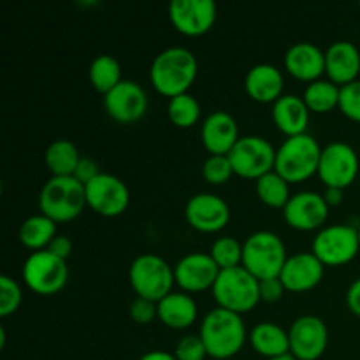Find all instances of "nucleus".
<instances>
[{
  "mask_svg": "<svg viewBox=\"0 0 360 360\" xmlns=\"http://www.w3.org/2000/svg\"><path fill=\"white\" fill-rule=\"evenodd\" d=\"M185 218L197 231L218 232L231 220V207L217 193L200 192L186 200Z\"/></svg>",
  "mask_w": 360,
  "mask_h": 360,
  "instance_id": "a211bd4d",
  "label": "nucleus"
},
{
  "mask_svg": "<svg viewBox=\"0 0 360 360\" xmlns=\"http://www.w3.org/2000/svg\"><path fill=\"white\" fill-rule=\"evenodd\" d=\"M322 146L313 136L299 134L287 137L276 150L274 171L288 183H299L319 172Z\"/></svg>",
  "mask_w": 360,
  "mask_h": 360,
  "instance_id": "20e7f679",
  "label": "nucleus"
},
{
  "mask_svg": "<svg viewBox=\"0 0 360 360\" xmlns=\"http://www.w3.org/2000/svg\"><path fill=\"white\" fill-rule=\"evenodd\" d=\"M359 7H360V2H359Z\"/></svg>",
  "mask_w": 360,
  "mask_h": 360,
  "instance_id": "09e8293b",
  "label": "nucleus"
},
{
  "mask_svg": "<svg viewBox=\"0 0 360 360\" xmlns=\"http://www.w3.org/2000/svg\"><path fill=\"white\" fill-rule=\"evenodd\" d=\"M283 217L285 221L297 231H316L327 221L329 204L326 202L322 193L302 190L292 193L287 206L283 207Z\"/></svg>",
  "mask_w": 360,
  "mask_h": 360,
  "instance_id": "f3484780",
  "label": "nucleus"
},
{
  "mask_svg": "<svg viewBox=\"0 0 360 360\" xmlns=\"http://www.w3.org/2000/svg\"><path fill=\"white\" fill-rule=\"evenodd\" d=\"M340 90L341 86H338L330 79H316L308 83L302 98L309 111L327 112L340 104Z\"/></svg>",
  "mask_w": 360,
  "mask_h": 360,
  "instance_id": "7c9ffc66",
  "label": "nucleus"
},
{
  "mask_svg": "<svg viewBox=\"0 0 360 360\" xmlns=\"http://www.w3.org/2000/svg\"><path fill=\"white\" fill-rule=\"evenodd\" d=\"M104 109L120 123H134L148 111L146 90L132 79H123L104 95Z\"/></svg>",
  "mask_w": 360,
  "mask_h": 360,
  "instance_id": "4468645a",
  "label": "nucleus"
},
{
  "mask_svg": "<svg viewBox=\"0 0 360 360\" xmlns=\"http://www.w3.org/2000/svg\"><path fill=\"white\" fill-rule=\"evenodd\" d=\"M129 280L139 297L158 302L172 292V285L176 283L174 267L169 266L160 255L143 253L130 264Z\"/></svg>",
  "mask_w": 360,
  "mask_h": 360,
  "instance_id": "0eeeda50",
  "label": "nucleus"
},
{
  "mask_svg": "<svg viewBox=\"0 0 360 360\" xmlns=\"http://www.w3.org/2000/svg\"><path fill=\"white\" fill-rule=\"evenodd\" d=\"M79 160V150L69 139H55L46 148L44 162L51 176H72Z\"/></svg>",
  "mask_w": 360,
  "mask_h": 360,
  "instance_id": "cd10ccee",
  "label": "nucleus"
},
{
  "mask_svg": "<svg viewBox=\"0 0 360 360\" xmlns=\"http://www.w3.org/2000/svg\"><path fill=\"white\" fill-rule=\"evenodd\" d=\"M273 122L287 137L306 134L309 123V108L297 95H281L273 104Z\"/></svg>",
  "mask_w": 360,
  "mask_h": 360,
  "instance_id": "b1692460",
  "label": "nucleus"
},
{
  "mask_svg": "<svg viewBox=\"0 0 360 360\" xmlns=\"http://www.w3.org/2000/svg\"><path fill=\"white\" fill-rule=\"evenodd\" d=\"M357 231H359V243H360V227L357 229Z\"/></svg>",
  "mask_w": 360,
  "mask_h": 360,
  "instance_id": "49530a36",
  "label": "nucleus"
},
{
  "mask_svg": "<svg viewBox=\"0 0 360 360\" xmlns=\"http://www.w3.org/2000/svg\"><path fill=\"white\" fill-rule=\"evenodd\" d=\"M250 343L253 350L266 359L281 357L290 354L288 330L274 322H260L250 333Z\"/></svg>",
  "mask_w": 360,
  "mask_h": 360,
  "instance_id": "a878e982",
  "label": "nucleus"
},
{
  "mask_svg": "<svg viewBox=\"0 0 360 360\" xmlns=\"http://www.w3.org/2000/svg\"><path fill=\"white\" fill-rule=\"evenodd\" d=\"M285 67L294 77L311 83L326 72V51L315 42H295L285 53Z\"/></svg>",
  "mask_w": 360,
  "mask_h": 360,
  "instance_id": "412c9836",
  "label": "nucleus"
},
{
  "mask_svg": "<svg viewBox=\"0 0 360 360\" xmlns=\"http://www.w3.org/2000/svg\"><path fill=\"white\" fill-rule=\"evenodd\" d=\"M287 248L278 234L271 231H257L243 243V267L257 280H267L281 274L287 262Z\"/></svg>",
  "mask_w": 360,
  "mask_h": 360,
  "instance_id": "39448f33",
  "label": "nucleus"
},
{
  "mask_svg": "<svg viewBox=\"0 0 360 360\" xmlns=\"http://www.w3.org/2000/svg\"><path fill=\"white\" fill-rule=\"evenodd\" d=\"M338 108L341 109V112L347 118L360 123V79L352 81V83L341 86Z\"/></svg>",
  "mask_w": 360,
  "mask_h": 360,
  "instance_id": "c9c22d12",
  "label": "nucleus"
},
{
  "mask_svg": "<svg viewBox=\"0 0 360 360\" xmlns=\"http://www.w3.org/2000/svg\"><path fill=\"white\" fill-rule=\"evenodd\" d=\"M267 360H297V359H295L292 354H287V355H281V357H274V359H267Z\"/></svg>",
  "mask_w": 360,
  "mask_h": 360,
  "instance_id": "a18cd8bd",
  "label": "nucleus"
},
{
  "mask_svg": "<svg viewBox=\"0 0 360 360\" xmlns=\"http://www.w3.org/2000/svg\"><path fill=\"white\" fill-rule=\"evenodd\" d=\"M197 56L183 46H171L158 53L150 67L151 84L158 94L172 98L188 91L197 77Z\"/></svg>",
  "mask_w": 360,
  "mask_h": 360,
  "instance_id": "f257e3e1",
  "label": "nucleus"
},
{
  "mask_svg": "<svg viewBox=\"0 0 360 360\" xmlns=\"http://www.w3.org/2000/svg\"><path fill=\"white\" fill-rule=\"evenodd\" d=\"M347 306L354 315L360 316V278L352 281L347 290Z\"/></svg>",
  "mask_w": 360,
  "mask_h": 360,
  "instance_id": "79ce46f5",
  "label": "nucleus"
},
{
  "mask_svg": "<svg viewBox=\"0 0 360 360\" xmlns=\"http://www.w3.org/2000/svg\"><path fill=\"white\" fill-rule=\"evenodd\" d=\"M234 174L227 155H210L202 164V176L211 185H224Z\"/></svg>",
  "mask_w": 360,
  "mask_h": 360,
  "instance_id": "72a5a7b5",
  "label": "nucleus"
},
{
  "mask_svg": "<svg viewBox=\"0 0 360 360\" xmlns=\"http://www.w3.org/2000/svg\"><path fill=\"white\" fill-rule=\"evenodd\" d=\"M326 202L329 206H336L343 200V188H336V186H326V192L322 193Z\"/></svg>",
  "mask_w": 360,
  "mask_h": 360,
  "instance_id": "37998d69",
  "label": "nucleus"
},
{
  "mask_svg": "<svg viewBox=\"0 0 360 360\" xmlns=\"http://www.w3.org/2000/svg\"><path fill=\"white\" fill-rule=\"evenodd\" d=\"M360 51L350 41H336L326 49V74L338 86L357 81Z\"/></svg>",
  "mask_w": 360,
  "mask_h": 360,
  "instance_id": "4be33fe9",
  "label": "nucleus"
},
{
  "mask_svg": "<svg viewBox=\"0 0 360 360\" xmlns=\"http://www.w3.org/2000/svg\"><path fill=\"white\" fill-rule=\"evenodd\" d=\"M20 241L32 252L46 250L56 236V221L46 214H32L20 225Z\"/></svg>",
  "mask_w": 360,
  "mask_h": 360,
  "instance_id": "bb28decb",
  "label": "nucleus"
},
{
  "mask_svg": "<svg viewBox=\"0 0 360 360\" xmlns=\"http://www.w3.org/2000/svg\"><path fill=\"white\" fill-rule=\"evenodd\" d=\"M199 336L206 345L207 355L217 360H225L239 354L248 334L239 313L218 306L202 319Z\"/></svg>",
  "mask_w": 360,
  "mask_h": 360,
  "instance_id": "f03ea898",
  "label": "nucleus"
},
{
  "mask_svg": "<svg viewBox=\"0 0 360 360\" xmlns=\"http://www.w3.org/2000/svg\"><path fill=\"white\" fill-rule=\"evenodd\" d=\"M239 137L238 122L227 111H213L200 127V139L211 155H229Z\"/></svg>",
  "mask_w": 360,
  "mask_h": 360,
  "instance_id": "aec40b11",
  "label": "nucleus"
},
{
  "mask_svg": "<svg viewBox=\"0 0 360 360\" xmlns=\"http://www.w3.org/2000/svg\"><path fill=\"white\" fill-rule=\"evenodd\" d=\"M210 255L220 269L238 267L243 264V245L232 236H224L211 245Z\"/></svg>",
  "mask_w": 360,
  "mask_h": 360,
  "instance_id": "473e14b6",
  "label": "nucleus"
},
{
  "mask_svg": "<svg viewBox=\"0 0 360 360\" xmlns=\"http://www.w3.org/2000/svg\"><path fill=\"white\" fill-rule=\"evenodd\" d=\"M359 169L360 162L355 148L345 141H334L322 148L316 174L326 183V186L345 190L355 181Z\"/></svg>",
  "mask_w": 360,
  "mask_h": 360,
  "instance_id": "9b49d317",
  "label": "nucleus"
},
{
  "mask_svg": "<svg viewBox=\"0 0 360 360\" xmlns=\"http://www.w3.org/2000/svg\"><path fill=\"white\" fill-rule=\"evenodd\" d=\"M46 250L55 253V255L60 257V259L67 260L70 257V253H72V243H70V239L67 238V236L56 234Z\"/></svg>",
  "mask_w": 360,
  "mask_h": 360,
  "instance_id": "a19ab883",
  "label": "nucleus"
},
{
  "mask_svg": "<svg viewBox=\"0 0 360 360\" xmlns=\"http://www.w3.org/2000/svg\"><path fill=\"white\" fill-rule=\"evenodd\" d=\"M259 290H260V301L266 302H276L283 297V292L287 290L285 285L281 283L280 276L267 278V280H259Z\"/></svg>",
  "mask_w": 360,
  "mask_h": 360,
  "instance_id": "58836bf2",
  "label": "nucleus"
},
{
  "mask_svg": "<svg viewBox=\"0 0 360 360\" xmlns=\"http://www.w3.org/2000/svg\"><path fill=\"white\" fill-rule=\"evenodd\" d=\"M360 250L359 231L352 225H327L319 231L311 245V252L323 262V266H343Z\"/></svg>",
  "mask_w": 360,
  "mask_h": 360,
  "instance_id": "9d476101",
  "label": "nucleus"
},
{
  "mask_svg": "<svg viewBox=\"0 0 360 360\" xmlns=\"http://www.w3.org/2000/svg\"><path fill=\"white\" fill-rule=\"evenodd\" d=\"M86 190L74 176H51L39 193V210L53 221H70L83 213Z\"/></svg>",
  "mask_w": 360,
  "mask_h": 360,
  "instance_id": "7ed1b4c3",
  "label": "nucleus"
},
{
  "mask_svg": "<svg viewBox=\"0 0 360 360\" xmlns=\"http://www.w3.org/2000/svg\"><path fill=\"white\" fill-rule=\"evenodd\" d=\"M169 18L181 34L195 37L213 28L217 21V4L213 0H172Z\"/></svg>",
  "mask_w": 360,
  "mask_h": 360,
  "instance_id": "2eb2a0df",
  "label": "nucleus"
},
{
  "mask_svg": "<svg viewBox=\"0 0 360 360\" xmlns=\"http://www.w3.org/2000/svg\"><path fill=\"white\" fill-rule=\"evenodd\" d=\"M91 86L101 94H108L118 83H122V65L118 58L112 55H98L91 60L90 69H88Z\"/></svg>",
  "mask_w": 360,
  "mask_h": 360,
  "instance_id": "c85d7f7f",
  "label": "nucleus"
},
{
  "mask_svg": "<svg viewBox=\"0 0 360 360\" xmlns=\"http://www.w3.org/2000/svg\"><path fill=\"white\" fill-rule=\"evenodd\" d=\"M225 360H232V359H225Z\"/></svg>",
  "mask_w": 360,
  "mask_h": 360,
  "instance_id": "de8ad7c7",
  "label": "nucleus"
},
{
  "mask_svg": "<svg viewBox=\"0 0 360 360\" xmlns=\"http://www.w3.org/2000/svg\"><path fill=\"white\" fill-rule=\"evenodd\" d=\"M21 276L30 290L41 295L58 294L69 280L67 260L60 259L49 250L32 252L21 267Z\"/></svg>",
  "mask_w": 360,
  "mask_h": 360,
  "instance_id": "6e6552de",
  "label": "nucleus"
},
{
  "mask_svg": "<svg viewBox=\"0 0 360 360\" xmlns=\"http://www.w3.org/2000/svg\"><path fill=\"white\" fill-rule=\"evenodd\" d=\"M220 271L210 253L192 252L178 260L174 266V280L176 285L186 294L202 292L213 288Z\"/></svg>",
  "mask_w": 360,
  "mask_h": 360,
  "instance_id": "dca6fc26",
  "label": "nucleus"
},
{
  "mask_svg": "<svg viewBox=\"0 0 360 360\" xmlns=\"http://www.w3.org/2000/svg\"><path fill=\"white\" fill-rule=\"evenodd\" d=\"M285 79L273 63H257L246 72L245 90L257 102H276L283 95Z\"/></svg>",
  "mask_w": 360,
  "mask_h": 360,
  "instance_id": "5701e85b",
  "label": "nucleus"
},
{
  "mask_svg": "<svg viewBox=\"0 0 360 360\" xmlns=\"http://www.w3.org/2000/svg\"><path fill=\"white\" fill-rule=\"evenodd\" d=\"M290 354L297 360H319L326 354L329 330L326 322L316 315H302L288 329Z\"/></svg>",
  "mask_w": 360,
  "mask_h": 360,
  "instance_id": "ddd939ff",
  "label": "nucleus"
},
{
  "mask_svg": "<svg viewBox=\"0 0 360 360\" xmlns=\"http://www.w3.org/2000/svg\"><path fill=\"white\" fill-rule=\"evenodd\" d=\"M101 169H98V164L94 160V158L90 157H81L79 164H77L76 171H74V178L77 179V181H81L83 185H86V183H90L91 179L97 178L98 174H101Z\"/></svg>",
  "mask_w": 360,
  "mask_h": 360,
  "instance_id": "ea45409f",
  "label": "nucleus"
},
{
  "mask_svg": "<svg viewBox=\"0 0 360 360\" xmlns=\"http://www.w3.org/2000/svg\"><path fill=\"white\" fill-rule=\"evenodd\" d=\"M323 269L326 266L315 253L299 252L288 257L281 269L280 280L287 290L306 292L315 288L322 281Z\"/></svg>",
  "mask_w": 360,
  "mask_h": 360,
  "instance_id": "6ab92c4d",
  "label": "nucleus"
},
{
  "mask_svg": "<svg viewBox=\"0 0 360 360\" xmlns=\"http://www.w3.org/2000/svg\"><path fill=\"white\" fill-rule=\"evenodd\" d=\"M255 190L259 199L269 207H281L283 210L292 197L290 183L283 176L278 174L276 171H271L255 179Z\"/></svg>",
  "mask_w": 360,
  "mask_h": 360,
  "instance_id": "c756f323",
  "label": "nucleus"
},
{
  "mask_svg": "<svg viewBox=\"0 0 360 360\" xmlns=\"http://www.w3.org/2000/svg\"><path fill=\"white\" fill-rule=\"evenodd\" d=\"M21 299H23V292L18 281L2 274L0 276V316L13 315L20 308Z\"/></svg>",
  "mask_w": 360,
  "mask_h": 360,
  "instance_id": "f704fd0d",
  "label": "nucleus"
},
{
  "mask_svg": "<svg viewBox=\"0 0 360 360\" xmlns=\"http://www.w3.org/2000/svg\"><path fill=\"white\" fill-rule=\"evenodd\" d=\"M157 306L158 319L171 329H186L197 319V302L186 292H171Z\"/></svg>",
  "mask_w": 360,
  "mask_h": 360,
  "instance_id": "393cba45",
  "label": "nucleus"
},
{
  "mask_svg": "<svg viewBox=\"0 0 360 360\" xmlns=\"http://www.w3.org/2000/svg\"><path fill=\"white\" fill-rule=\"evenodd\" d=\"M174 355L178 360H204L207 350L199 334H186L176 345Z\"/></svg>",
  "mask_w": 360,
  "mask_h": 360,
  "instance_id": "e433bc0d",
  "label": "nucleus"
},
{
  "mask_svg": "<svg viewBox=\"0 0 360 360\" xmlns=\"http://www.w3.org/2000/svg\"><path fill=\"white\" fill-rule=\"evenodd\" d=\"M211 290L220 308L239 315L248 313L260 302L259 280L243 266L221 269Z\"/></svg>",
  "mask_w": 360,
  "mask_h": 360,
  "instance_id": "423d86ee",
  "label": "nucleus"
},
{
  "mask_svg": "<svg viewBox=\"0 0 360 360\" xmlns=\"http://www.w3.org/2000/svg\"><path fill=\"white\" fill-rule=\"evenodd\" d=\"M167 116L176 127H192L195 125L200 116V105L192 94H181L169 98Z\"/></svg>",
  "mask_w": 360,
  "mask_h": 360,
  "instance_id": "2f4dec72",
  "label": "nucleus"
},
{
  "mask_svg": "<svg viewBox=\"0 0 360 360\" xmlns=\"http://www.w3.org/2000/svg\"><path fill=\"white\" fill-rule=\"evenodd\" d=\"M86 204L102 217H118L127 211L130 202L129 186L111 172H101L84 185Z\"/></svg>",
  "mask_w": 360,
  "mask_h": 360,
  "instance_id": "f8f14e48",
  "label": "nucleus"
},
{
  "mask_svg": "<svg viewBox=\"0 0 360 360\" xmlns=\"http://www.w3.org/2000/svg\"><path fill=\"white\" fill-rule=\"evenodd\" d=\"M129 315L130 319L136 323H139V326H148V323L153 322L155 319H158V306L157 302L151 301V299L139 297V295H137V297L130 302Z\"/></svg>",
  "mask_w": 360,
  "mask_h": 360,
  "instance_id": "4c0bfd02",
  "label": "nucleus"
},
{
  "mask_svg": "<svg viewBox=\"0 0 360 360\" xmlns=\"http://www.w3.org/2000/svg\"><path fill=\"white\" fill-rule=\"evenodd\" d=\"M234 174L248 179H259L260 176L274 171L276 150L273 144L260 136H243L229 151Z\"/></svg>",
  "mask_w": 360,
  "mask_h": 360,
  "instance_id": "1a4fd4ad",
  "label": "nucleus"
},
{
  "mask_svg": "<svg viewBox=\"0 0 360 360\" xmlns=\"http://www.w3.org/2000/svg\"><path fill=\"white\" fill-rule=\"evenodd\" d=\"M139 360H178V359H176V355L169 354V352L151 350V352H146V354H144Z\"/></svg>",
  "mask_w": 360,
  "mask_h": 360,
  "instance_id": "c03bdc74",
  "label": "nucleus"
}]
</instances>
